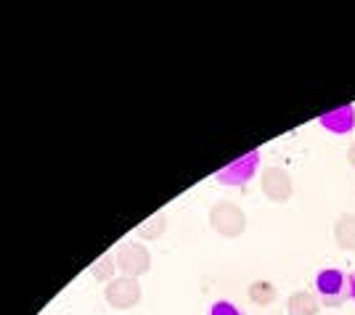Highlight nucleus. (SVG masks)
<instances>
[{"mask_svg": "<svg viewBox=\"0 0 355 315\" xmlns=\"http://www.w3.org/2000/svg\"><path fill=\"white\" fill-rule=\"evenodd\" d=\"M138 297H141V289L130 278H119V281H112V284L106 286V300H109L112 307H117V310L133 307L135 302H138Z\"/></svg>", "mask_w": 355, "mask_h": 315, "instance_id": "nucleus-2", "label": "nucleus"}, {"mask_svg": "<svg viewBox=\"0 0 355 315\" xmlns=\"http://www.w3.org/2000/svg\"><path fill=\"white\" fill-rule=\"evenodd\" d=\"M353 278L355 273L342 268H321L315 273V294L324 307H342L347 300H353Z\"/></svg>", "mask_w": 355, "mask_h": 315, "instance_id": "nucleus-1", "label": "nucleus"}, {"mask_svg": "<svg viewBox=\"0 0 355 315\" xmlns=\"http://www.w3.org/2000/svg\"><path fill=\"white\" fill-rule=\"evenodd\" d=\"M112 257H104V260H98L96 265H93V276L96 278H109V273H112Z\"/></svg>", "mask_w": 355, "mask_h": 315, "instance_id": "nucleus-7", "label": "nucleus"}, {"mask_svg": "<svg viewBox=\"0 0 355 315\" xmlns=\"http://www.w3.org/2000/svg\"><path fill=\"white\" fill-rule=\"evenodd\" d=\"M353 300H355V278H353Z\"/></svg>", "mask_w": 355, "mask_h": 315, "instance_id": "nucleus-8", "label": "nucleus"}, {"mask_svg": "<svg viewBox=\"0 0 355 315\" xmlns=\"http://www.w3.org/2000/svg\"><path fill=\"white\" fill-rule=\"evenodd\" d=\"M318 122H321L324 127H329V130H334V133H345V130H350V127L355 125V109L353 106H345L342 111L324 114Z\"/></svg>", "mask_w": 355, "mask_h": 315, "instance_id": "nucleus-5", "label": "nucleus"}, {"mask_svg": "<svg viewBox=\"0 0 355 315\" xmlns=\"http://www.w3.org/2000/svg\"><path fill=\"white\" fill-rule=\"evenodd\" d=\"M209 315H244L241 310H239L234 302H228V300H220V302H215L212 307H209Z\"/></svg>", "mask_w": 355, "mask_h": 315, "instance_id": "nucleus-6", "label": "nucleus"}, {"mask_svg": "<svg viewBox=\"0 0 355 315\" xmlns=\"http://www.w3.org/2000/svg\"><path fill=\"white\" fill-rule=\"evenodd\" d=\"M117 265L128 276H138V273H144L148 268V255L141 246H125L117 255Z\"/></svg>", "mask_w": 355, "mask_h": 315, "instance_id": "nucleus-3", "label": "nucleus"}, {"mask_svg": "<svg viewBox=\"0 0 355 315\" xmlns=\"http://www.w3.org/2000/svg\"><path fill=\"white\" fill-rule=\"evenodd\" d=\"M254 162H257V154H250V156H244V159L234 162V165L228 167V170L218 172V180L239 186V183H244V180L252 178V172H254Z\"/></svg>", "mask_w": 355, "mask_h": 315, "instance_id": "nucleus-4", "label": "nucleus"}]
</instances>
